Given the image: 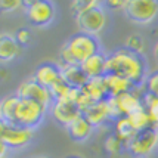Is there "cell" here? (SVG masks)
Wrapping results in <instances>:
<instances>
[{
	"label": "cell",
	"mask_w": 158,
	"mask_h": 158,
	"mask_svg": "<svg viewBox=\"0 0 158 158\" xmlns=\"http://www.w3.org/2000/svg\"><path fill=\"white\" fill-rule=\"evenodd\" d=\"M59 61L62 62V67H68V65H78L77 61L74 59V56L69 53V50L67 49V46L64 44L59 50Z\"/></svg>",
	"instance_id": "30"
},
{
	"label": "cell",
	"mask_w": 158,
	"mask_h": 158,
	"mask_svg": "<svg viewBox=\"0 0 158 158\" xmlns=\"http://www.w3.org/2000/svg\"><path fill=\"white\" fill-rule=\"evenodd\" d=\"M103 81H105L110 98H117L120 95L126 93V92H130V90L135 89V86L129 80H126V78L120 76H115V74H105Z\"/></svg>",
	"instance_id": "18"
},
{
	"label": "cell",
	"mask_w": 158,
	"mask_h": 158,
	"mask_svg": "<svg viewBox=\"0 0 158 158\" xmlns=\"http://www.w3.org/2000/svg\"><path fill=\"white\" fill-rule=\"evenodd\" d=\"M6 127H7V123L3 118H0V139L3 138V135H5V131H6Z\"/></svg>",
	"instance_id": "34"
},
{
	"label": "cell",
	"mask_w": 158,
	"mask_h": 158,
	"mask_svg": "<svg viewBox=\"0 0 158 158\" xmlns=\"http://www.w3.org/2000/svg\"><path fill=\"white\" fill-rule=\"evenodd\" d=\"M142 101H143L145 110L148 111V114H149L152 126H154L155 129H158V96L145 92Z\"/></svg>",
	"instance_id": "24"
},
{
	"label": "cell",
	"mask_w": 158,
	"mask_h": 158,
	"mask_svg": "<svg viewBox=\"0 0 158 158\" xmlns=\"http://www.w3.org/2000/svg\"><path fill=\"white\" fill-rule=\"evenodd\" d=\"M80 67L89 80L90 78H101L106 74V55L99 52L96 55L87 58L84 62H81Z\"/></svg>",
	"instance_id": "14"
},
{
	"label": "cell",
	"mask_w": 158,
	"mask_h": 158,
	"mask_svg": "<svg viewBox=\"0 0 158 158\" xmlns=\"http://www.w3.org/2000/svg\"><path fill=\"white\" fill-rule=\"evenodd\" d=\"M157 131H158V129H157Z\"/></svg>",
	"instance_id": "37"
},
{
	"label": "cell",
	"mask_w": 158,
	"mask_h": 158,
	"mask_svg": "<svg viewBox=\"0 0 158 158\" xmlns=\"http://www.w3.org/2000/svg\"><path fill=\"white\" fill-rule=\"evenodd\" d=\"M61 77H62V74H61V67H59V65L52 64V62H44V64H41V65L37 67L33 78H34L39 84H41L43 87L49 89V87L55 81H58Z\"/></svg>",
	"instance_id": "13"
},
{
	"label": "cell",
	"mask_w": 158,
	"mask_h": 158,
	"mask_svg": "<svg viewBox=\"0 0 158 158\" xmlns=\"http://www.w3.org/2000/svg\"><path fill=\"white\" fill-rule=\"evenodd\" d=\"M83 115L86 117V120H87L93 127L103 126V124L106 123V121H110V120L114 121V117H112V114H111L108 101L93 103L90 108H87V110L83 112Z\"/></svg>",
	"instance_id": "12"
},
{
	"label": "cell",
	"mask_w": 158,
	"mask_h": 158,
	"mask_svg": "<svg viewBox=\"0 0 158 158\" xmlns=\"http://www.w3.org/2000/svg\"><path fill=\"white\" fill-rule=\"evenodd\" d=\"M129 120H130L131 126H133V129L136 131H142L149 129V127H154L151 123V118H149V114H148V111L145 110V106L142 110L133 112L131 115H129Z\"/></svg>",
	"instance_id": "23"
},
{
	"label": "cell",
	"mask_w": 158,
	"mask_h": 158,
	"mask_svg": "<svg viewBox=\"0 0 158 158\" xmlns=\"http://www.w3.org/2000/svg\"><path fill=\"white\" fill-rule=\"evenodd\" d=\"M25 14L31 25L44 27L55 18V6L49 0H30L24 2Z\"/></svg>",
	"instance_id": "8"
},
{
	"label": "cell",
	"mask_w": 158,
	"mask_h": 158,
	"mask_svg": "<svg viewBox=\"0 0 158 158\" xmlns=\"http://www.w3.org/2000/svg\"><path fill=\"white\" fill-rule=\"evenodd\" d=\"M33 135H34V131L31 130V129H25V127H21V126L7 124L6 131H5L2 140L6 143L7 148L18 149V148L27 146V145L31 142Z\"/></svg>",
	"instance_id": "11"
},
{
	"label": "cell",
	"mask_w": 158,
	"mask_h": 158,
	"mask_svg": "<svg viewBox=\"0 0 158 158\" xmlns=\"http://www.w3.org/2000/svg\"><path fill=\"white\" fill-rule=\"evenodd\" d=\"M68 158H78V157H68Z\"/></svg>",
	"instance_id": "36"
},
{
	"label": "cell",
	"mask_w": 158,
	"mask_h": 158,
	"mask_svg": "<svg viewBox=\"0 0 158 158\" xmlns=\"http://www.w3.org/2000/svg\"><path fill=\"white\" fill-rule=\"evenodd\" d=\"M16 95L21 99L34 101V102L40 103V105L46 106V108L52 106V103L55 102L52 95H50V92H49V89H46L41 84H39L34 78H28V80L21 83L19 86H18Z\"/></svg>",
	"instance_id": "9"
},
{
	"label": "cell",
	"mask_w": 158,
	"mask_h": 158,
	"mask_svg": "<svg viewBox=\"0 0 158 158\" xmlns=\"http://www.w3.org/2000/svg\"><path fill=\"white\" fill-rule=\"evenodd\" d=\"M24 6L21 0H0V12H15Z\"/></svg>",
	"instance_id": "29"
},
{
	"label": "cell",
	"mask_w": 158,
	"mask_h": 158,
	"mask_svg": "<svg viewBox=\"0 0 158 158\" xmlns=\"http://www.w3.org/2000/svg\"><path fill=\"white\" fill-rule=\"evenodd\" d=\"M19 103V96L15 93L3 98L0 101V118H3L7 124L16 126V106Z\"/></svg>",
	"instance_id": "20"
},
{
	"label": "cell",
	"mask_w": 158,
	"mask_h": 158,
	"mask_svg": "<svg viewBox=\"0 0 158 158\" xmlns=\"http://www.w3.org/2000/svg\"><path fill=\"white\" fill-rule=\"evenodd\" d=\"M103 5H106L114 10H124L127 6V0H110V2H105Z\"/></svg>",
	"instance_id": "32"
},
{
	"label": "cell",
	"mask_w": 158,
	"mask_h": 158,
	"mask_svg": "<svg viewBox=\"0 0 158 158\" xmlns=\"http://www.w3.org/2000/svg\"><path fill=\"white\" fill-rule=\"evenodd\" d=\"M102 5V2H98V0H74L71 2V9L74 10V15L80 14L83 10H87L90 7H95Z\"/></svg>",
	"instance_id": "27"
},
{
	"label": "cell",
	"mask_w": 158,
	"mask_h": 158,
	"mask_svg": "<svg viewBox=\"0 0 158 158\" xmlns=\"http://www.w3.org/2000/svg\"><path fill=\"white\" fill-rule=\"evenodd\" d=\"M62 78L69 87L74 89H83L86 86V83L89 81L87 76L84 74L80 65H68V67H61Z\"/></svg>",
	"instance_id": "19"
},
{
	"label": "cell",
	"mask_w": 158,
	"mask_h": 158,
	"mask_svg": "<svg viewBox=\"0 0 158 158\" xmlns=\"http://www.w3.org/2000/svg\"><path fill=\"white\" fill-rule=\"evenodd\" d=\"M69 89H71V87H69L68 84L65 83V80L61 77L58 81H55L49 87V92H50V95L53 98V101H62L64 98L67 96V93L69 92Z\"/></svg>",
	"instance_id": "25"
},
{
	"label": "cell",
	"mask_w": 158,
	"mask_h": 158,
	"mask_svg": "<svg viewBox=\"0 0 158 158\" xmlns=\"http://www.w3.org/2000/svg\"><path fill=\"white\" fill-rule=\"evenodd\" d=\"M69 53L74 56L77 64L80 65L87 58L96 55L101 52V43L96 39V35L84 34V33H77L65 43Z\"/></svg>",
	"instance_id": "3"
},
{
	"label": "cell",
	"mask_w": 158,
	"mask_h": 158,
	"mask_svg": "<svg viewBox=\"0 0 158 158\" xmlns=\"http://www.w3.org/2000/svg\"><path fill=\"white\" fill-rule=\"evenodd\" d=\"M15 39H16V41L19 43L21 46H25V44H28L30 43V40H31V34H30V30L28 28H19L16 33H15Z\"/></svg>",
	"instance_id": "31"
},
{
	"label": "cell",
	"mask_w": 158,
	"mask_h": 158,
	"mask_svg": "<svg viewBox=\"0 0 158 158\" xmlns=\"http://www.w3.org/2000/svg\"><path fill=\"white\" fill-rule=\"evenodd\" d=\"M143 89L146 93L158 96V71L149 73V76L146 77V80H145Z\"/></svg>",
	"instance_id": "28"
},
{
	"label": "cell",
	"mask_w": 158,
	"mask_h": 158,
	"mask_svg": "<svg viewBox=\"0 0 158 158\" xmlns=\"http://www.w3.org/2000/svg\"><path fill=\"white\" fill-rule=\"evenodd\" d=\"M106 74H115L129 80L135 87H143L148 73V62L143 55L121 48L106 55Z\"/></svg>",
	"instance_id": "1"
},
{
	"label": "cell",
	"mask_w": 158,
	"mask_h": 158,
	"mask_svg": "<svg viewBox=\"0 0 158 158\" xmlns=\"http://www.w3.org/2000/svg\"><path fill=\"white\" fill-rule=\"evenodd\" d=\"M65 129H67V133L71 138V140H74V142H84V140H87L90 138V135H92V131H93L95 127L86 120L84 115H81V117L77 118L76 121H73L69 126H67Z\"/></svg>",
	"instance_id": "15"
},
{
	"label": "cell",
	"mask_w": 158,
	"mask_h": 158,
	"mask_svg": "<svg viewBox=\"0 0 158 158\" xmlns=\"http://www.w3.org/2000/svg\"><path fill=\"white\" fill-rule=\"evenodd\" d=\"M158 146V131L155 127H149L146 130L136 131V135L127 143V151L133 157L143 158L151 155Z\"/></svg>",
	"instance_id": "7"
},
{
	"label": "cell",
	"mask_w": 158,
	"mask_h": 158,
	"mask_svg": "<svg viewBox=\"0 0 158 158\" xmlns=\"http://www.w3.org/2000/svg\"><path fill=\"white\" fill-rule=\"evenodd\" d=\"M103 148L111 155H121L124 151H127V145L124 143L114 131L106 135V138L103 140Z\"/></svg>",
	"instance_id": "22"
},
{
	"label": "cell",
	"mask_w": 158,
	"mask_h": 158,
	"mask_svg": "<svg viewBox=\"0 0 158 158\" xmlns=\"http://www.w3.org/2000/svg\"><path fill=\"white\" fill-rule=\"evenodd\" d=\"M114 133L127 145L131 140V138L136 135V130L133 129L129 117H118L114 120Z\"/></svg>",
	"instance_id": "21"
},
{
	"label": "cell",
	"mask_w": 158,
	"mask_h": 158,
	"mask_svg": "<svg viewBox=\"0 0 158 158\" xmlns=\"http://www.w3.org/2000/svg\"><path fill=\"white\" fill-rule=\"evenodd\" d=\"M143 87H135L130 92H126L117 98H108V105H110L111 114L114 120L118 117H129L133 112L143 108Z\"/></svg>",
	"instance_id": "2"
},
{
	"label": "cell",
	"mask_w": 158,
	"mask_h": 158,
	"mask_svg": "<svg viewBox=\"0 0 158 158\" xmlns=\"http://www.w3.org/2000/svg\"><path fill=\"white\" fill-rule=\"evenodd\" d=\"M7 152H9V148L6 146V143L0 139V158H6Z\"/></svg>",
	"instance_id": "33"
},
{
	"label": "cell",
	"mask_w": 158,
	"mask_h": 158,
	"mask_svg": "<svg viewBox=\"0 0 158 158\" xmlns=\"http://www.w3.org/2000/svg\"><path fill=\"white\" fill-rule=\"evenodd\" d=\"M50 112L58 123L67 127L78 117H81L83 112L76 103L67 102V101H55L50 106Z\"/></svg>",
	"instance_id": "10"
},
{
	"label": "cell",
	"mask_w": 158,
	"mask_h": 158,
	"mask_svg": "<svg viewBox=\"0 0 158 158\" xmlns=\"http://www.w3.org/2000/svg\"><path fill=\"white\" fill-rule=\"evenodd\" d=\"M102 5L90 7L87 10H83L80 14L74 15V21H76V25L78 28V33L96 35L105 28V25H106V14L102 9Z\"/></svg>",
	"instance_id": "5"
},
{
	"label": "cell",
	"mask_w": 158,
	"mask_h": 158,
	"mask_svg": "<svg viewBox=\"0 0 158 158\" xmlns=\"http://www.w3.org/2000/svg\"><path fill=\"white\" fill-rule=\"evenodd\" d=\"M126 46L124 48L135 52V53H139V55H143V50H145V41L143 39L140 37L139 34H130L127 39H126Z\"/></svg>",
	"instance_id": "26"
},
{
	"label": "cell",
	"mask_w": 158,
	"mask_h": 158,
	"mask_svg": "<svg viewBox=\"0 0 158 158\" xmlns=\"http://www.w3.org/2000/svg\"><path fill=\"white\" fill-rule=\"evenodd\" d=\"M124 14L133 24L148 25L157 19L158 2L157 0H127Z\"/></svg>",
	"instance_id": "4"
},
{
	"label": "cell",
	"mask_w": 158,
	"mask_h": 158,
	"mask_svg": "<svg viewBox=\"0 0 158 158\" xmlns=\"http://www.w3.org/2000/svg\"><path fill=\"white\" fill-rule=\"evenodd\" d=\"M21 52V44L16 41L15 35L7 33H0V62L14 61Z\"/></svg>",
	"instance_id": "16"
},
{
	"label": "cell",
	"mask_w": 158,
	"mask_h": 158,
	"mask_svg": "<svg viewBox=\"0 0 158 158\" xmlns=\"http://www.w3.org/2000/svg\"><path fill=\"white\" fill-rule=\"evenodd\" d=\"M81 90L93 103L108 101V98H110L106 86H105V81H103V77H101V78H90Z\"/></svg>",
	"instance_id": "17"
},
{
	"label": "cell",
	"mask_w": 158,
	"mask_h": 158,
	"mask_svg": "<svg viewBox=\"0 0 158 158\" xmlns=\"http://www.w3.org/2000/svg\"><path fill=\"white\" fill-rule=\"evenodd\" d=\"M48 108L43 106L40 103L30 101V99H21L19 103L16 106V126L25 127L34 130L35 127L43 121V118L46 115Z\"/></svg>",
	"instance_id": "6"
},
{
	"label": "cell",
	"mask_w": 158,
	"mask_h": 158,
	"mask_svg": "<svg viewBox=\"0 0 158 158\" xmlns=\"http://www.w3.org/2000/svg\"><path fill=\"white\" fill-rule=\"evenodd\" d=\"M154 56H155V59L158 61V43L155 44V48H154Z\"/></svg>",
	"instance_id": "35"
}]
</instances>
